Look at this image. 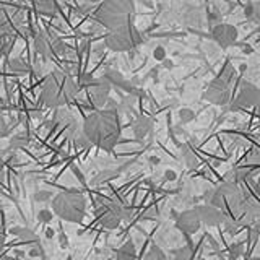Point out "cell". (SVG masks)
I'll list each match as a JSON object with an SVG mask.
<instances>
[{
    "instance_id": "obj_1",
    "label": "cell",
    "mask_w": 260,
    "mask_h": 260,
    "mask_svg": "<svg viewBox=\"0 0 260 260\" xmlns=\"http://www.w3.org/2000/svg\"><path fill=\"white\" fill-rule=\"evenodd\" d=\"M83 132L89 143L112 151L120 138L119 111L104 108L88 114L83 122Z\"/></svg>"
},
{
    "instance_id": "obj_2",
    "label": "cell",
    "mask_w": 260,
    "mask_h": 260,
    "mask_svg": "<svg viewBox=\"0 0 260 260\" xmlns=\"http://www.w3.org/2000/svg\"><path fill=\"white\" fill-rule=\"evenodd\" d=\"M80 85L69 73L55 70L49 75L41 89V101L46 108L59 109L77 98Z\"/></svg>"
},
{
    "instance_id": "obj_3",
    "label": "cell",
    "mask_w": 260,
    "mask_h": 260,
    "mask_svg": "<svg viewBox=\"0 0 260 260\" xmlns=\"http://www.w3.org/2000/svg\"><path fill=\"white\" fill-rule=\"evenodd\" d=\"M203 200H205V203H208V205H213L221 211H224L226 215L239 216L249 199L246 197V193L242 192L239 184L223 181L218 187H215V189L208 190Z\"/></svg>"
},
{
    "instance_id": "obj_4",
    "label": "cell",
    "mask_w": 260,
    "mask_h": 260,
    "mask_svg": "<svg viewBox=\"0 0 260 260\" xmlns=\"http://www.w3.org/2000/svg\"><path fill=\"white\" fill-rule=\"evenodd\" d=\"M135 7L132 0H103L96 10V18L104 28L117 31L132 24Z\"/></svg>"
},
{
    "instance_id": "obj_5",
    "label": "cell",
    "mask_w": 260,
    "mask_h": 260,
    "mask_svg": "<svg viewBox=\"0 0 260 260\" xmlns=\"http://www.w3.org/2000/svg\"><path fill=\"white\" fill-rule=\"evenodd\" d=\"M86 199L81 192L65 190L57 193L52 200V211L63 221L80 223L85 216Z\"/></svg>"
},
{
    "instance_id": "obj_6",
    "label": "cell",
    "mask_w": 260,
    "mask_h": 260,
    "mask_svg": "<svg viewBox=\"0 0 260 260\" xmlns=\"http://www.w3.org/2000/svg\"><path fill=\"white\" fill-rule=\"evenodd\" d=\"M236 77V70L231 62H226L223 70L210 81L207 89L203 91V100L215 106H228L233 101L231 85Z\"/></svg>"
},
{
    "instance_id": "obj_7",
    "label": "cell",
    "mask_w": 260,
    "mask_h": 260,
    "mask_svg": "<svg viewBox=\"0 0 260 260\" xmlns=\"http://www.w3.org/2000/svg\"><path fill=\"white\" fill-rule=\"evenodd\" d=\"M142 43H143V38L140 35V31L135 29L132 24L117 31H111L109 35L104 38V46L114 52L134 51V49L138 47Z\"/></svg>"
},
{
    "instance_id": "obj_8",
    "label": "cell",
    "mask_w": 260,
    "mask_h": 260,
    "mask_svg": "<svg viewBox=\"0 0 260 260\" xmlns=\"http://www.w3.org/2000/svg\"><path fill=\"white\" fill-rule=\"evenodd\" d=\"M231 111H239V109H260V88L255 85L244 81L241 85L238 96L231 101Z\"/></svg>"
},
{
    "instance_id": "obj_9",
    "label": "cell",
    "mask_w": 260,
    "mask_h": 260,
    "mask_svg": "<svg viewBox=\"0 0 260 260\" xmlns=\"http://www.w3.org/2000/svg\"><path fill=\"white\" fill-rule=\"evenodd\" d=\"M211 38L221 49H228L238 43V29L230 23H218L211 28Z\"/></svg>"
},
{
    "instance_id": "obj_10",
    "label": "cell",
    "mask_w": 260,
    "mask_h": 260,
    "mask_svg": "<svg viewBox=\"0 0 260 260\" xmlns=\"http://www.w3.org/2000/svg\"><path fill=\"white\" fill-rule=\"evenodd\" d=\"M109 93H111V81L104 75L96 78V83L89 88V100H91L93 106L98 109H101L109 103Z\"/></svg>"
},
{
    "instance_id": "obj_11",
    "label": "cell",
    "mask_w": 260,
    "mask_h": 260,
    "mask_svg": "<svg viewBox=\"0 0 260 260\" xmlns=\"http://www.w3.org/2000/svg\"><path fill=\"white\" fill-rule=\"evenodd\" d=\"M193 210L197 211V215L200 218V221L207 226H219L224 223L226 213L219 208L208 205V203H202V205H195Z\"/></svg>"
},
{
    "instance_id": "obj_12",
    "label": "cell",
    "mask_w": 260,
    "mask_h": 260,
    "mask_svg": "<svg viewBox=\"0 0 260 260\" xmlns=\"http://www.w3.org/2000/svg\"><path fill=\"white\" fill-rule=\"evenodd\" d=\"M96 218L104 230H109V231L117 230L119 224L122 223V219L114 213V210L111 208L109 200H104L103 205H100L96 208Z\"/></svg>"
},
{
    "instance_id": "obj_13",
    "label": "cell",
    "mask_w": 260,
    "mask_h": 260,
    "mask_svg": "<svg viewBox=\"0 0 260 260\" xmlns=\"http://www.w3.org/2000/svg\"><path fill=\"white\" fill-rule=\"evenodd\" d=\"M238 218L241 219L242 226H247L249 230L260 231V205L258 203L247 200Z\"/></svg>"
},
{
    "instance_id": "obj_14",
    "label": "cell",
    "mask_w": 260,
    "mask_h": 260,
    "mask_svg": "<svg viewBox=\"0 0 260 260\" xmlns=\"http://www.w3.org/2000/svg\"><path fill=\"white\" fill-rule=\"evenodd\" d=\"M200 224H202V221H200V218L197 215V211H195L193 208L182 211V213L179 215L177 219H176V228L179 231L185 233V234L197 233L200 230Z\"/></svg>"
},
{
    "instance_id": "obj_15",
    "label": "cell",
    "mask_w": 260,
    "mask_h": 260,
    "mask_svg": "<svg viewBox=\"0 0 260 260\" xmlns=\"http://www.w3.org/2000/svg\"><path fill=\"white\" fill-rule=\"evenodd\" d=\"M176 15H177V20L182 24H185V26H199L202 21L200 8L190 4H184L179 8V12Z\"/></svg>"
},
{
    "instance_id": "obj_16",
    "label": "cell",
    "mask_w": 260,
    "mask_h": 260,
    "mask_svg": "<svg viewBox=\"0 0 260 260\" xmlns=\"http://www.w3.org/2000/svg\"><path fill=\"white\" fill-rule=\"evenodd\" d=\"M54 36H47L46 32H38V35H35V51L43 55L44 59H51L54 54Z\"/></svg>"
},
{
    "instance_id": "obj_17",
    "label": "cell",
    "mask_w": 260,
    "mask_h": 260,
    "mask_svg": "<svg viewBox=\"0 0 260 260\" xmlns=\"http://www.w3.org/2000/svg\"><path fill=\"white\" fill-rule=\"evenodd\" d=\"M151 130H153V120L146 116H138L132 122V132L137 140H143V138H146L148 134H151Z\"/></svg>"
},
{
    "instance_id": "obj_18",
    "label": "cell",
    "mask_w": 260,
    "mask_h": 260,
    "mask_svg": "<svg viewBox=\"0 0 260 260\" xmlns=\"http://www.w3.org/2000/svg\"><path fill=\"white\" fill-rule=\"evenodd\" d=\"M54 120L57 122V127H63L65 128V132H67V130H70V128H73L75 125H78L75 116H73V114L67 108L55 109Z\"/></svg>"
},
{
    "instance_id": "obj_19",
    "label": "cell",
    "mask_w": 260,
    "mask_h": 260,
    "mask_svg": "<svg viewBox=\"0 0 260 260\" xmlns=\"http://www.w3.org/2000/svg\"><path fill=\"white\" fill-rule=\"evenodd\" d=\"M252 179V171L249 168H236L228 171L224 176V181L234 182V184H246Z\"/></svg>"
},
{
    "instance_id": "obj_20",
    "label": "cell",
    "mask_w": 260,
    "mask_h": 260,
    "mask_svg": "<svg viewBox=\"0 0 260 260\" xmlns=\"http://www.w3.org/2000/svg\"><path fill=\"white\" fill-rule=\"evenodd\" d=\"M10 233L13 236H16L20 241L26 242V244H35V246H36L38 241H39L38 234L32 230H29V228H24V226H13L10 230Z\"/></svg>"
},
{
    "instance_id": "obj_21",
    "label": "cell",
    "mask_w": 260,
    "mask_h": 260,
    "mask_svg": "<svg viewBox=\"0 0 260 260\" xmlns=\"http://www.w3.org/2000/svg\"><path fill=\"white\" fill-rule=\"evenodd\" d=\"M109 205L114 210V213H116L122 221H130V219L134 218V210L130 207H125L124 203L116 202V200H109Z\"/></svg>"
},
{
    "instance_id": "obj_22",
    "label": "cell",
    "mask_w": 260,
    "mask_h": 260,
    "mask_svg": "<svg viewBox=\"0 0 260 260\" xmlns=\"http://www.w3.org/2000/svg\"><path fill=\"white\" fill-rule=\"evenodd\" d=\"M116 260H135V244L127 241L124 246H120L116 252Z\"/></svg>"
},
{
    "instance_id": "obj_23",
    "label": "cell",
    "mask_w": 260,
    "mask_h": 260,
    "mask_svg": "<svg viewBox=\"0 0 260 260\" xmlns=\"http://www.w3.org/2000/svg\"><path fill=\"white\" fill-rule=\"evenodd\" d=\"M35 5H36L38 13L41 15H46V16L55 15V5L52 0H35Z\"/></svg>"
},
{
    "instance_id": "obj_24",
    "label": "cell",
    "mask_w": 260,
    "mask_h": 260,
    "mask_svg": "<svg viewBox=\"0 0 260 260\" xmlns=\"http://www.w3.org/2000/svg\"><path fill=\"white\" fill-rule=\"evenodd\" d=\"M182 159H184V165L189 168V169H195L199 168L200 161H199V156L195 154V151H192L189 146H184L182 150Z\"/></svg>"
},
{
    "instance_id": "obj_25",
    "label": "cell",
    "mask_w": 260,
    "mask_h": 260,
    "mask_svg": "<svg viewBox=\"0 0 260 260\" xmlns=\"http://www.w3.org/2000/svg\"><path fill=\"white\" fill-rule=\"evenodd\" d=\"M116 177H119V169H106V171H101V173L93 179L91 184L93 185H100L103 182H109V181H112V179H116Z\"/></svg>"
},
{
    "instance_id": "obj_26",
    "label": "cell",
    "mask_w": 260,
    "mask_h": 260,
    "mask_svg": "<svg viewBox=\"0 0 260 260\" xmlns=\"http://www.w3.org/2000/svg\"><path fill=\"white\" fill-rule=\"evenodd\" d=\"M242 226L241 223V219L238 216H233V215H226V219H224V223H223V228H224V231L228 234H234V233H238V230Z\"/></svg>"
},
{
    "instance_id": "obj_27",
    "label": "cell",
    "mask_w": 260,
    "mask_h": 260,
    "mask_svg": "<svg viewBox=\"0 0 260 260\" xmlns=\"http://www.w3.org/2000/svg\"><path fill=\"white\" fill-rule=\"evenodd\" d=\"M28 63L24 62L23 59H12L10 60V70L13 73H20V75H23V73L28 72Z\"/></svg>"
},
{
    "instance_id": "obj_28",
    "label": "cell",
    "mask_w": 260,
    "mask_h": 260,
    "mask_svg": "<svg viewBox=\"0 0 260 260\" xmlns=\"http://www.w3.org/2000/svg\"><path fill=\"white\" fill-rule=\"evenodd\" d=\"M28 143H29V137L26 134H16L10 140L12 148H23V146H26Z\"/></svg>"
},
{
    "instance_id": "obj_29",
    "label": "cell",
    "mask_w": 260,
    "mask_h": 260,
    "mask_svg": "<svg viewBox=\"0 0 260 260\" xmlns=\"http://www.w3.org/2000/svg\"><path fill=\"white\" fill-rule=\"evenodd\" d=\"M247 165L249 166H260V145H255L247 154Z\"/></svg>"
},
{
    "instance_id": "obj_30",
    "label": "cell",
    "mask_w": 260,
    "mask_h": 260,
    "mask_svg": "<svg viewBox=\"0 0 260 260\" xmlns=\"http://www.w3.org/2000/svg\"><path fill=\"white\" fill-rule=\"evenodd\" d=\"M177 116H179V120H181V124H189V122L195 119V112L190 108H182V109H179Z\"/></svg>"
},
{
    "instance_id": "obj_31",
    "label": "cell",
    "mask_w": 260,
    "mask_h": 260,
    "mask_svg": "<svg viewBox=\"0 0 260 260\" xmlns=\"http://www.w3.org/2000/svg\"><path fill=\"white\" fill-rule=\"evenodd\" d=\"M145 260H168V257L158 246H154V247H151L148 252H146Z\"/></svg>"
},
{
    "instance_id": "obj_32",
    "label": "cell",
    "mask_w": 260,
    "mask_h": 260,
    "mask_svg": "<svg viewBox=\"0 0 260 260\" xmlns=\"http://www.w3.org/2000/svg\"><path fill=\"white\" fill-rule=\"evenodd\" d=\"M35 200L36 202H39V203H46V202H49V200H54V195H52V192L51 190H44V189H41V190H38V192H35Z\"/></svg>"
},
{
    "instance_id": "obj_33",
    "label": "cell",
    "mask_w": 260,
    "mask_h": 260,
    "mask_svg": "<svg viewBox=\"0 0 260 260\" xmlns=\"http://www.w3.org/2000/svg\"><path fill=\"white\" fill-rule=\"evenodd\" d=\"M94 83H96V78L93 75H89V73H83V75H80V78H78L80 88H88L89 89Z\"/></svg>"
},
{
    "instance_id": "obj_34",
    "label": "cell",
    "mask_w": 260,
    "mask_h": 260,
    "mask_svg": "<svg viewBox=\"0 0 260 260\" xmlns=\"http://www.w3.org/2000/svg\"><path fill=\"white\" fill-rule=\"evenodd\" d=\"M69 51V46L63 43L62 39H54V54L55 55H65Z\"/></svg>"
},
{
    "instance_id": "obj_35",
    "label": "cell",
    "mask_w": 260,
    "mask_h": 260,
    "mask_svg": "<svg viewBox=\"0 0 260 260\" xmlns=\"http://www.w3.org/2000/svg\"><path fill=\"white\" fill-rule=\"evenodd\" d=\"M242 249H244V244L242 242L233 244L231 249H230V260H238L242 255Z\"/></svg>"
},
{
    "instance_id": "obj_36",
    "label": "cell",
    "mask_w": 260,
    "mask_h": 260,
    "mask_svg": "<svg viewBox=\"0 0 260 260\" xmlns=\"http://www.w3.org/2000/svg\"><path fill=\"white\" fill-rule=\"evenodd\" d=\"M166 57H168V52H166V49L162 47V46H156V47L153 49V59H154V60L165 62V60H166Z\"/></svg>"
},
{
    "instance_id": "obj_37",
    "label": "cell",
    "mask_w": 260,
    "mask_h": 260,
    "mask_svg": "<svg viewBox=\"0 0 260 260\" xmlns=\"http://www.w3.org/2000/svg\"><path fill=\"white\" fill-rule=\"evenodd\" d=\"M52 216H54V211L52 210H41L38 213V221L39 223H49L52 221Z\"/></svg>"
},
{
    "instance_id": "obj_38",
    "label": "cell",
    "mask_w": 260,
    "mask_h": 260,
    "mask_svg": "<svg viewBox=\"0 0 260 260\" xmlns=\"http://www.w3.org/2000/svg\"><path fill=\"white\" fill-rule=\"evenodd\" d=\"M192 258V252L184 247V249H179L174 252V260H190Z\"/></svg>"
},
{
    "instance_id": "obj_39",
    "label": "cell",
    "mask_w": 260,
    "mask_h": 260,
    "mask_svg": "<svg viewBox=\"0 0 260 260\" xmlns=\"http://www.w3.org/2000/svg\"><path fill=\"white\" fill-rule=\"evenodd\" d=\"M244 16L249 21H254V2H247L244 5Z\"/></svg>"
},
{
    "instance_id": "obj_40",
    "label": "cell",
    "mask_w": 260,
    "mask_h": 260,
    "mask_svg": "<svg viewBox=\"0 0 260 260\" xmlns=\"http://www.w3.org/2000/svg\"><path fill=\"white\" fill-rule=\"evenodd\" d=\"M28 255L31 257V258H38V257H41L43 255V249H41V246H32L29 250H28Z\"/></svg>"
},
{
    "instance_id": "obj_41",
    "label": "cell",
    "mask_w": 260,
    "mask_h": 260,
    "mask_svg": "<svg viewBox=\"0 0 260 260\" xmlns=\"http://www.w3.org/2000/svg\"><path fill=\"white\" fill-rule=\"evenodd\" d=\"M208 20H210L211 23H215V24L221 23V13H219L218 10H213L211 13H208ZM215 24H213V26H215Z\"/></svg>"
},
{
    "instance_id": "obj_42",
    "label": "cell",
    "mask_w": 260,
    "mask_h": 260,
    "mask_svg": "<svg viewBox=\"0 0 260 260\" xmlns=\"http://www.w3.org/2000/svg\"><path fill=\"white\" fill-rule=\"evenodd\" d=\"M165 179L166 181H169V182H174L176 179H177V173L174 169H166L165 171Z\"/></svg>"
},
{
    "instance_id": "obj_43",
    "label": "cell",
    "mask_w": 260,
    "mask_h": 260,
    "mask_svg": "<svg viewBox=\"0 0 260 260\" xmlns=\"http://www.w3.org/2000/svg\"><path fill=\"white\" fill-rule=\"evenodd\" d=\"M254 21L260 23V0L258 2H254Z\"/></svg>"
},
{
    "instance_id": "obj_44",
    "label": "cell",
    "mask_w": 260,
    "mask_h": 260,
    "mask_svg": "<svg viewBox=\"0 0 260 260\" xmlns=\"http://www.w3.org/2000/svg\"><path fill=\"white\" fill-rule=\"evenodd\" d=\"M59 238H60V239H59V242H60V247H62V249H65V247L69 246V239H67V236H65V234H60Z\"/></svg>"
},
{
    "instance_id": "obj_45",
    "label": "cell",
    "mask_w": 260,
    "mask_h": 260,
    "mask_svg": "<svg viewBox=\"0 0 260 260\" xmlns=\"http://www.w3.org/2000/svg\"><path fill=\"white\" fill-rule=\"evenodd\" d=\"M44 236L47 239H52L54 236H55V231L52 230V228H46V231H44Z\"/></svg>"
},
{
    "instance_id": "obj_46",
    "label": "cell",
    "mask_w": 260,
    "mask_h": 260,
    "mask_svg": "<svg viewBox=\"0 0 260 260\" xmlns=\"http://www.w3.org/2000/svg\"><path fill=\"white\" fill-rule=\"evenodd\" d=\"M148 161H150V165H153V166H154V165H159V161H161V159H159L158 156H150V158H148Z\"/></svg>"
},
{
    "instance_id": "obj_47",
    "label": "cell",
    "mask_w": 260,
    "mask_h": 260,
    "mask_svg": "<svg viewBox=\"0 0 260 260\" xmlns=\"http://www.w3.org/2000/svg\"><path fill=\"white\" fill-rule=\"evenodd\" d=\"M242 52H244V54H250V52H252V47L247 46V44H244V46H242Z\"/></svg>"
},
{
    "instance_id": "obj_48",
    "label": "cell",
    "mask_w": 260,
    "mask_h": 260,
    "mask_svg": "<svg viewBox=\"0 0 260 260\" xmlns=\"http://www.w3.org/2000/svg\"><path fill=\"white\" fill-rule=\"evenodd\" d=\"M162 65H165L166 69H173V65H174V63H173V60H168V59H166L165 62H162Z\"/></svg>"
},
{
    "instance_id": "obj_49",
    "label": "cell",
    "mask_w": 260,
    "mask_h": 260,
    "mask_svg": "<svg viewBox=\"0 0 260 260\" xmlns=\"http://www.w3.org/2000/svg\"><path fill=\"white\" fill-rule=\"evenodd\" d=\"M239 70H241V72H246V70H247V65H246V63H241Z\"/></svg>"
},
{
    "instance_id": "obj_50",
    "label": "cell",
    "mask_w": 260,
    "mask_h": 260,
    "mask_svg": "<svg viewBox=\"0 0 260 260\" xmlns=\"http://www.w3.org/2000/svg\"><path fill=\"white\" fill-rule=\"evenodd\" d=\"M4 260H18V257H5Z\"/></svg>"
},
{
    "instance_id": "obj_51",
    "label": "cell",
    "mask_w": 260,
    "mask_h": 260,
    "mask_svg": "<svg viewBox=\"0 0 260 260\" xmlns=\"http://www.w3.org/2000/svg\"><path fill=\"white\" fill-rule=\"evenodd\" d=\"M199 260H205V258H199Z\"/></svg>"
}]
</instances>
